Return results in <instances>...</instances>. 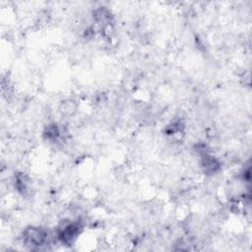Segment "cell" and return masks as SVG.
I'll return each instance as SVG.
<instances>
[{"mask_svg": "<svg viewBox=\"0 0 252 252\" xmlns=\"http://www.w3.org/2000/svg\"><path fill=\"white\" fill-rule=\"evenodd\" d=\"M24 239L27 244L39 246L46 240V232L39 227H31L25 231Z\"/></svg>", "mask_w": 252, "mask_h": 252, "instance_id": "cell-1", "label": "cell"}]
</instances>
